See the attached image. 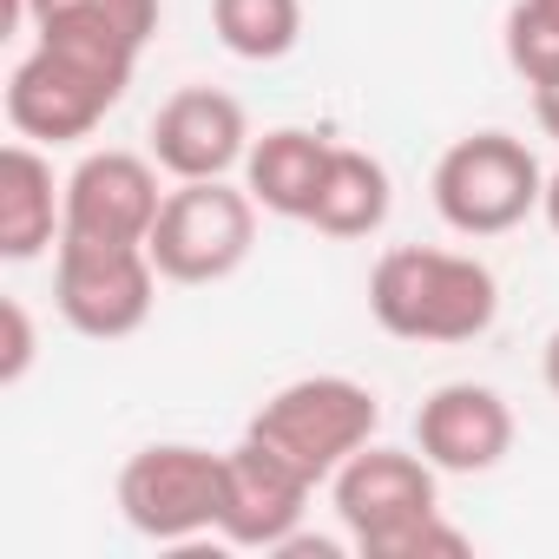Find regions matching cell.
Returning <instances> with one entry per match:
<instances>
[{"mask_svg":"<svg viewBox=\"0 0 559 559\" xmlns=\"http://www.w3.org/2000/svg\"><path fill=\"white\" fill-rule=\"evenodd\" d=\"M139 40L99 21L34 27V53L8 73V126L34 145H80L106 126L139 73Z\"/></svg>","mask_w":559,"mask_h":559,"instance_id":"1","label":"cell"},{"mask_svg":"<svg viewBox=\"0 0 559 559\" xmlns=\"http://www.w3.org/2000/svg\"><path fill=\"white\" fill-rule=\"evenodd\" d=\"M336 520L362 559H461L467 533L441 520V467L415 448H362L330 480Z\"/></svg>","mask_w":559,"mask_h":559,"instance_id":"2","label":"cell"},{"mask_svg":"<svg viewBox=\"0 0 559 559\" xmlns=\"http://www.w3.org/2000/svg\"><path fill=\"white\" fill-rule=\"evenodd\" d=\"M369 317L395 343H474L500 317V284L467 250L395 243L369 270Z\"/></svg>","mask_w":559,"mask_h":559,"instance_id":"3","label":"cell"},{"mask_svg":"<svg viewBox=\"0 0 559 559\" xmlns=\"http://www.w3.org/2000/svg\"><path fill=\"white\" fill-rule=\"evenodd\" d=\"M435 211L454 237H507L520 230L539 198H546V171L533 158L526 139L513 132H467L435 158Z\"/></svg>","mask_w":559,"mask_h":559,"instance_id":"4","label":"cell"},{"mask_svg":"<svg viewBox=\"0 0 559 559\" xmlns=\"http://www.w3.org/2000/svg\"><path fill=\"white\" fill-rule=\"evenodd\" d=\"M376 428H382V402H376L369 382H356V376H297L250 415L243 435L270 441L276 454H290L323 487V480H336V467L349 454H362L376 441Z\"/></svg>","mask_w":559,"mask_h":559,"instance_id":"5","label":"cell"},{"mask_svg":"<svg viewBox=\"0 0 559 559\" xmlns=\"http://www.w3.org/2000/svg\"><path fill=\"white\" fill-rule=\"evenodd\" d=\"M257 198L230 178H185L165 191V211L152 224V263L165 284H224L257 250Z\"/></svg>","mask_w":559,"mask_h":559,"instance_id":"6","label":"cell"},{"mask_svg":"<svg viewBox=\"0 0 559 559\" xmlns=\"http://www.w3.org/2000/svg\"><path fill=\"white\" fill-rule=\"evenodd\" d=\"M158 304V263L145 243H99L60 237L53 250V310L86 343H126L152 323Z\"/></svg>","mask_w":559,"mask_h":559,"instance_id":"7","label":"cell"},{"mask_svg":"<svg viewBox=\"0 0 559 559\" xmlns=\"http://www.w3.org/2000/svg\"><path fill=\"white\" fill-rule=\"evenodd\" d=\"M224 507V454L198 441H152L119 467V513L152 546H185L217 533Z\"/></svg>","mask_w":559,"mask_h":559,"instance_id":"8","label":"cell"},{"mask_svg":"<svg viewBox=\"0 0 559 559\" xmlns=\"http://www.w3.org/2000/svg\"><path fill=\"white\" fill-rule=\"evenodd\" d=\"M317 480L276 454L270 441L243 435L237 448H224V507H217V539L243 546V552H276L310 513Z\"/></svg>","mask_w":559,"mask_h":559,"instance_id":"9","label":"cell"},{"mask_svg":"<svg viewBox=\"0 0 559 559\" xmlns=\"http://www.w3.org/2000/svg\"><path fill=\"white\" fill-rule=\"evenodd\" d=\"M165 211L158 191V158L152 152H86L67 171V237H99V243H152V224Z\"/></svg>","mask_w":559,"mask_h":559,"instance_id":"10","label":"cell"},{"mask_svg":"<svg viewBox=\"0 0 559 559\" xmlns=\"http://www.w3.org/2000/svg\"><path fill=\"white\" fill-rule=\"evenodd\" d=\"M152 158L165 178H230L250 158V119L217 86H178L152 112Z\"/></svg>","mask_w":559,"mask_h":559,"instance_id":"11","label":"cell"},{"mask_svg":"<svg viewBox=\"0 0 559 559\" xmlns=\"http://www.w3.org/2000/svg\"><path fill=\"white\" fill-rule=\"evenodd\" d=\"M415 448L441 474H493L513 454V408L487 382H441L415 408Z\"/></svg>","mask_w":559,"mask_h":559,"instance_id":"12","label":"cell"},{"mask_svg":"<svg viewBox=\"0 0 559 559\" xmlns=\"http://www.w3.org/2000/svg\"><path fill=\"white\" fill-rule=\"evenodd\" d=\"M67 237V185H53V158L34 139L0 152V257L34 263Z\"/></svg>","mask_w":559,"mask_h":559,"instance_id":"13","label":"cell"},{"mask_svg":"<svg viewBox=\"0 0 559 559\" xmlns=\"http://www.w3.org/2000/svg\"><path fill=\"white\" fill-rule=\"evenodd\" d=\"M330 158H336V139H330V132H310V126H276V132L250 139L243 185H250V198H257L270 217L310 224V204H317V191H323Z\"/></svg>","mask_w":559,"mask_h":559,"instance_id":"14","label":"cell"},{"mask_svg":"<svg viewBox=\"0 0 559 559\" xmlns=\"http://www.w3.org/2000/svg\"><path fill=\"white\" fill-rule=\"evenodd\" d=\"M395 211V178L376 152H356V145H336L330 171H323V191L310 204V224L323 237H376Z\"/></svg>","mask_w":559,"mask_h":559,"instance_id":"15","label":"cell"},{"mask_svg":"<svg viewBox=\"0 0 559 559\" xmlns=\"http://www.w3.org/2000/svg\"><path fill=\"white\" fill-rule=\"evenodd\" d=\"M211 34L224 53L250 60V67H270L297 53L304 40V0H211Z\"/></svg>","mask_w":559,"mask_h":559,"instance_id":"16","label":"cell"},{"mask_svg":"<svg viewBox=\"0 0 559 559\" xmlns=\"http://www.w3.org/2000/svg\"><path fill=\"white\" fill-rule=\"evenodd\" d=\"M500 47L526 86H552L559 80V0H513Z\"/></svg>","mask_w":559,"mask_h":559,"instance_id":"17","label":"cell"},{"mask_svg":"<svg viewBox=\"0 0 559 559\" xmlns=\"http://www.w3.org/2000/svg\"><path fill=\"white\" fill-rule=\"evenodd\" d=\"M158 0H21V21L47 27V21H99V27H119L126 40L152 47L158 34Z\"/></svg>","mask_w":559,"mask_h":559,"instance_id":"18","label":"cell"},{"mask_svg":"<svg viewBox=\"0 0 559 559\" xmlns=\"http://www.w3.org/2000/svg\"><path fill=\"white\" fill-rule=\"evenodd\" d=\"M0 330H8V336H0V382H27V369H34V317H27V304L21 297H8V304H0Z\"/></svg>","mask_w":559,"mask_h":559,"instance_id":"19","label":"cell"},{"mask_svg":"<svg viewBox=\"0 0 559 559\" xmlns=\"http://www.w3.org/2000/svg\"><path fill=\"white\" fill-rule=\"evenodd\" d=\"M533 119H539V132L559 145V80H552V86H533Z\"/></svg>","mask_w":559,"mask_h":559,"instance_id":"20","label":"cell"},{"mask_svg":"<svg viewBox=\"0 0 559 559\" xmlns=\"http://www.w3.org/2000/svg\"><path fill=\"white\" fill-rule=\"evenodd\" d=\"M539 376H546V389H552V402H559V330H552L546 349H539Z\"/></svg>","mask_w":559,"mask_h":559,"instance_id":"21","label":"cell"},{"mask_svg":"<svg viewBox=\"0 0 559 559\" xmlns=\"http://www.w3.org/2000/svg\"><path fill=\"white\" fill-rule=\"evenodd\" d=\"M539 217L552 224V237H559V171H546V198H539Z\"/></svg>","mask_w":559,"mask_h":559,"instance_id":"22","label":"cell"}]
</instances>
